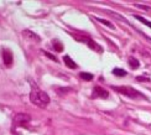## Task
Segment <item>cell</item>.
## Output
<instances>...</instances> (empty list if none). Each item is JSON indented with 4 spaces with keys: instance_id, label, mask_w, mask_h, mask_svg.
<instances>
[{
    "instance_id": "cell-1",
    "label": "cell",
    "mask_w": 151,
    "mask_h": 135,
    "mask_svg": "<svg viewBox=\"0 0 151 135\" xmlns=\"http://www.w3.org/2000/svg\"><path fill=\"white\" fill-rule=\"evenodd\" d=\"M30 99L31 102L34 103L35 105L37 107H41V108H45L48 103H50V97L46 92L41 91L40 88H34L30 93Z\"/></svg>"
},
{
    "instance_id": "cell-2",
    "label": "cell",
    "mask_w": 151,
    "mask_h": 135,
    "mask_svg": "<svg viewBox=\"0 0 151 135\" xmlns=\"http://www.w3.org/2000/svg\"><path fill=\"white\" fill-rule=\"evenodd\" d=\"M114 91H116L118 93H122L124 95H127V97L129 98H137V97H142V95L136 91V89H134L133 87H129V86H119V87H111Z\"/></svg>"
},
{
    "instance_id": "cell-3",
    "label": "cell",
    "mask_w": 151,
    "mask_h": 135,
    "mask_svg": "<svg viewBox=\"0 0 151 135\" xmlns=\"http://www.w3.org/2000/svg\"><path fill=\"white\" fill-rule=\"evenodd\" d=\"M29 121H30V115L24 114V113H19L14 118V125L15 126H24V125H26Z\"/></svg>"
},
{
    "instance_id": "cell-4",
    "label": "cell",
    "mask_w": 151,
    "mask_h": 135,
    "mask_svg": "<svg viewBox=\"0 0 151 135\" xmlns=\"http://www.w3.org/2000/svg\"><path fill=\"white\" fill-rule=\"evenodd\" d=\"M93 97H98V98H108L109 97V93L108 91H105L104 88L102 87H94V91H93Z\"/></svg>"
},
{
    "instance_id": "cell-5",
    "label": "cell",
    "mask_w": 151,
    "mask_h": 135,
    "mask_svg": "<svg viewBox=\"0 0 151 135\" xmlns=\"http://www.w3.org/2000/svg\"><path fill=\"white\" fill-rule=\"evenodd\" d=\"M3 60H4V63L5 66L10 67L12 65V61H14V57H12V53L10 50H4L3 51Z\"/></svg>"
},
{
    "instance_id": "cell-6",
    "label": "cell",
    "mask_w": 151,
    "mask_h": 135,
    "mask_svg": "<svg viewBox=\"0 0 151 135\" xmlns=\"http://www.w3.org/2000/svg\"><path fill=\"white\" fill-rule=\"evenodd\" d=\"M79 40H82L83 42H86L88 46H89L92 50H94V51H97V52H102V47H99L98 45L94 42L93 40H91V38H87V37H79Z\"/></svg>"
},
{
    "instance_id": "cell-7",
    "label": "cell",
    "mask_w": 151,
    "mask_h": 135,
    "mask_svg": "<svg viewBox=\"0 0 151 135\" xmlns=\"http://www.w3.org/2000/svg\"><path fill=\"white\" fill-rule=\"evenodd\" d=\"M63 60H65V63H66V66H68L70 68H77V65L72 61L71 57H68V56H65L63 57Z\"/></svg>"
},
{
    "instance_id": "cell-8",
    "label": "cell",
    "mask_w": 151,
    "mask_h": 135,
    "mask_svg": "<svg viewBox=\"0 0 151 135\" xmlns=\"http://www.w3.org/2000/svg\"><path fill=\"white\" fill-rule=\"evenodd\" d=\"M134 17L136 19V20H139V21H141L144 25H146V26H149L150 29H151V21H149V20H146L145 17H142V16H140V15H134Z\"/></svg>"
},
{
    "instance_id": "cell-9",
    "label": "cell",
    "mask_w": 151,
    "mask_h": 135,
    "mask_svg": "<svg viewBox=\"0 0 151 135\" xmlns=\"http://www.w3.org/2000/svg\"><path fill=\"white\" fill-rule=\"evenodd\" d=\"M129 65H130V67L131 68H137V67H139V65H140V63H139V61H137L136 58H134V57H130V58H129Z\"/></svg>"
},
{
    "instance_id": "cell-10",
    "label": "cell",
    "mask_w": 151,
    "mask_h": 135,
    "mask_svg": "<svg viewBox=\"0 0 151 135\" xmlns=\"http://www.w3.org/2000/svg\"><path fill=\"white\" fill-rule=\"evenodd\" d=\"M79 77L82 79H84V81H92L93 79V74H91V73H79Z\"/></svg>"
},
{
    "instance_id": "cell-11",
    "label": "cell",
    "mask_w": 151,
    "mask_h": 135,
    "mask_svg": "<svg viewBox=\"0 0 151 135\" xmlns=\"http://www.w3.org/2000/svg\"><path fill=\"white\" fill-rule=\"evenodd\" d=\"M53 47H55V50L57 51V52H61V51L63 50V46H62V43H61V42H57V40L53 41Z\"/></svg>"
},
{
    "instance_id": "cell-12",
    "label": "cell",
    "mask_w": 151,
    "mask_h": 135,
    "mask_svg": "<svg viewBox=\"0 0 151 135\" xmlns=\"http://www.w3.org/2000/svg\"><path fill=\"white\" fill-rule=\"evenodd\" d=\"M113 73H114L115 76H120V77L127 76V72H125L124 69H122V68H115L114 71H113Z\"/></svg>"
},
{
    "instance_id": "cell-13",
    "label": "cell",
    "mask_w": 151,
    "mask_h": 135,
    "mask_svg": "<svg viewBox=\"0 0 151 135\" xmlns=\"http://www.w3.org/2000/svg\"><path fill=\"white\" fill-rule=\"evenodd\" d=\"M96 20H97V21H99V22H102V24H104V25H106V26H108V27H110V29H114V25H113V24H110L109 21L104 20V19H98V17H96Z\"/></svg>"
},
{
    "instance_id": "cell-14",
    "label": "cell",
    "mask_w": 151,
    "mask_h": 135,
    "mask_svg": "<svg viewBox=\"0 0 151 135\" xmlns=\"http://www.w3.org/2000/svg\"><path fill=\"white\" fill-rule=\"evenodd\" d=\"M24 35H25V36H27V37H32L34 40H36V41H40V37H39V36H36L35 34H32L31 31H25Z\"/></svg>"
},
{
    "instance_id": "cell-15",
    "label": "cell",
    "mask_w": 151,
    "mask_h": 135,
    "mask_svg": "<svg viewBox=\"0 0 151 135\" xmlns=\"http://www.w3.org/2000/svg\"><path fill=\"white\" fill-rule=\"evenodd\" d=\"M136 81H139V82H149L150 78H146V77H136Z\"/></svg>"
}]
</instances>
